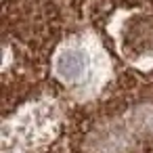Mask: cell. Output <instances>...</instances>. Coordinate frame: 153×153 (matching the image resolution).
<instances>
[{
  "label": "cell",
  "mask_w": 153,
  "mask_h": 153,
  "mask_svg": "<svg viewBox=\"0 0 153 153\" xmlns=\"http://www.w3.org/2000/svg\"><path fill=\"white\" fill-rule=\"evenodd\" d=\"M57 117L53 107L36 105L34 111L15 115V122L4 126V153H38L42 145L53 138Z\"/></svg>",
  "instance_id": "cell-1"
},
{
  "label": "cell",
  "mask_w": 153,
  "mask_h": 153,
  "mask_svg": "<svg viewBox=\"0 0 153 153\" xmlns=\"http://www.w3.org/2000/svg\"><path fill=\"white\" fill-rule=\"evenodd\" d=\"M55 74L65 86L86 90L99 76L94 51H90L86 42L80 40L65 44L55 55Z\"/></svg>",
  "instance_id": "cell-2"
}]
</instances>
